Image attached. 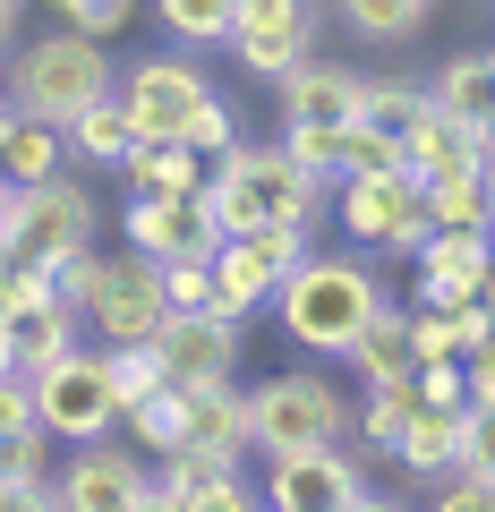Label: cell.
<instances>
[{
    "label": "cell",
    "mask_w": 495,
    "mask_h": 512,
    "mask_svg": "<svg viewBox=\"0 0 495 512\" xmlns=\"http://www.w3.org/2000/svg\"><path fill=\"white\" fill-rule=\"evenodd\" d=\"M419 402H427V410H470L461 359H427V367H419Z\"/></svg>",
    "instance_id": "b9f144b4"
},
{
    "label": "cell",
    "mask_w": 495,
    "mask_h": 512,
    "mask_svg": "<svg viewBox=\"0 0 495 512\" xmlns=\"http://www.w3.org/2000/svg\"><path fill=\"white\" fill-rule=\"evenodd\" d=\"M427 512H495V487H487V478H436V504H427Z\"/></svg>",
    "instance_id": "ee69618b"
},
{
    "label": "cell",
    "mask_w": 495,
    "mask_h": 512,
    "mask_svg": "<svg viewBox=\"0 0 495 512\" xmlns=\"http://www.w3.org/2000/svg\"><path fill=\"white\" fill-rule=\"evenodd\" d=\"M120 427H129L137 453H171V444H188V402H180V384H163V393H146L137 410H120Z\"/></svg>",
    "instance_id": "4dcf8cb0"
},
{
    "label": "cell",
    "mask_w": 495,
    "mask_h": 512,
    "mask_svg": "<svg viewBox=\"0 0 495 512\" xmlns=\"http://www.w3.org/2000/svg\"><path fill=\"white\" fill-rule=\"evenodd\" d=\"M427 103L444 120H495V52H453L427 77Z\"/></svg>",
    "instance_id": "d6986e66"
},
{
    "label": "cell",
    "mask_w": 495,
    "mask_h": 512,
    "mask_svg": "<svg viewBox=\"0 0 495 512\" xmlns=\"http://www.w3.org/2000/svg\"><path fill=\"white\" fill-rule=\"evenodd\" d=\"M461 478H487L495 487V410H461Z\"/></svg>",
    "instance_id": "74e56055"
},
{
    "label": "cell",
    "mask_w": 495,
    "mask_h": 512,
    "mask_svg": "<svg viewBox=\"0 0 495 512\" xmlns=\"http://www.w3.org/2000/svg\"><path fill=\"white\" fill-rule=\"evenodd\" d=\"M180 402H188V436H205V444H239V453H248V393H239L231 376H222V384H188Z\"/></svg>",
    "instance_id": "83f0119b"
},
{
    "label": "cell",
    "mask_w": 495,
    "mask_h": 512,
    "mask_svg": "<svg viewBox=\"0 0 495 512\" xmlns=\"http://www.w3.org/2000/svg\"><path fill=\"white\" fill-rule=\"evenodd\" d=\"M60 26H77V35H94V43H111L120 26L137 18V0H43Z\"/></svg>",
    "instance_id": "e575fe53"
},
{
    "label": "cell",
    "mask_w": 495,
    "mask_h": 512,
    "mask_svg": "<svg viewBox=\"0 0 495 512\" xmlns=\"http://www.w3.org/2000/svg\"><path fill=\"white\" fill-rule=\"evenodd\" d=\"M163 299H171V316L214 308V256H171L163 265Z\"/></svg>",
    "instance_id": "836d02e7"
},
{
    "label": "cell",
    "mask_w": 495,
    "mask_h": 512,
    "mask_svg": "<svg viewBox=\"0 0 495 512\" xmlns=\"http://www.w3.org/2000/svg\"><path fill=\"white\" fill-rule=\"evenodd\" d=\"M18 427H43V410H35V376L9 367L0 376V436H18Z\"/></svg>",
    "instance_id": "7bdbcfd3"
},
{
    "label": "cell",
    "mask_w": 495,
    "mask_h": 512,
    "mask_svg": "<svg viewBox=\"0 0 495 512\" xmlns=\"http://www.w3.org/2000/svg\"><path fill=\"white\" fill-rule=\"evenodd\" d=\"M154 18L171 26L180 52H222L231 26H239V0H154Z\"/></svg>",
    "instance_id": "f1b7e54d"
},
{
    "label": "cell",
    "mask_w": 495,
    "mask_h": 512,
    "mask_svg": "<svg viewBox=\"0 0 495 512\" xmlns=\"http://www.w3.org/2000/svg\"><path fill=\"white\" fill-rule=\"evenodd\" d=\"M154 487V461L137 444H77L69 470H60V504L69 512H137V495Z\"/></svg>",
    "instance_id": "7c38bea8"
},
{
    "label": "cell",
    "mask_w": 495,
    "mask_h": 512,
    "mask_svg": "<svg viewBox=\"0 0 495 512\" xmlns=\"http://www.w3.org/2000/svg\"><path fill=\"white\" fill-rule=\"evenodd\" d=\"M350 410L316 367H282V376H265L257 393H248V453L282 461V453H316V444H342L350 436Z\"/></svg>",
    "instance_id": "277c9868"
},
{
    "label": "cell",
    "mask_w": 495,
    "mask_h": 512,
    "mask_svg": "<svg viewBox=\"0 0 495 512\" xmlns=\"http://www.w3.org/2000/svg\"><path fill=\"white\" fill-rule=\"evenodd\" d=\"M333 205V180H316V171H299L291 154L274 146H248L239 137L231 154H214V171H205L197 188V222L214 239H239V231H257V222H308Z\"/></svg>",
    "instance_id": "6da1fadb"
},
{
    "label": "cell",
    "mask_w": 495,
    "mask_h": 512,
    "mask_svg": "<svg viewBox=\"0 0 495 512\" xmlns=\"http://www.w3.org/2000/svg\"><path fill=\"white\" fill-rule=\"evenodd\" d=\"M419 299L427 308H470L495 274V231H427L419 239Z\"/></svg>",
    "instance_id": "5bb4252c"
},
{
    "label": "cell",
    "mask_w": 495,
    "mask_h": 512,
    "mask_svg": "<svg viewBox=\"0 0 495 512\" xmlns=\"http://www.w3.org/2000/svg\"><path fill=\"white\" fill-rule=\"evenodd\" d=\"M342 512H410V504H402V495H376V487H367V495H350Z\"/></svg>",
    "instance_id": "c3c4849f"
},
{
    "label": "cell",
    "mask_w": 495,
    "mask_h": 512,
    "mask_svg": "<svg viewBox=\"0 0 495 512\" xmlns=\"http://www.w3.org/2000/svg\"><path fill=\"white\" fill-rule=\"evenodd\" d=\"M0 478H9V487H35V478H52V436H43V427L0 436Z\"/></svg>",
    "instance_id": "d590c367"
},
{
    "label": "cell",
    "mask_w": 495,
    "mask_h": 512,
    "mask_svg": "<svg viewBox=\"0 0 495 512\" xmlns=\"http://www.w3.org/2000/svg\"><path fill=\"white\" fill-rule=\"evenodd\" d=\"M333 18L359 43H410V35H427L436 0H333Z\"/></svg>",
    "instance_id": "4316f807"
},
{
    "label": "cell",
    "mask_w": 495,
    "mask_h": 512,
    "mask_svg": "<svg viewBox=\"0 0 495 512\" xmlns=\"http://www.w3.org/2000/svg\"><path fill=\"white\" fill-rule=\"evenodd\" d=\"M350 495H367V461L342 453V444L265 461V512H342Z\"/></svg>",
    "instance_id": "8fae6325"
},
{
    "label": "cell",
    "mask_w": 495,
    "mask_h": 512,
    "mask_svg": "<svg viewBox=\"0 0 495 512\" xmlns=\"http://www.w3.org/2000/svg\"><path fill=\"white\" fill-rule=\"evenodd\" d=\"M333 214H342L350 239H367V248H385V256H419V239L436 231V222H427V180L410 163L333 180Z\"/></svg>",
    "instance_id": "5b68a950"
},
{
    "label": "cell",
    "mask_w": 495,
    "mask_h": 512,
    "mask_svg": "<svg viewBox=\"0 0 495 512\" xmlns=\"http://www.w3.org/2000/svg\"><path fill=\"white\" fill-rule=\"evenodd\" d=\"M163 316H171L163 265H154V256H137V248L103 256V291H94V308H86V333H94V342H154V333H163Z\"/></svg>",
    "instance_id": "9c48e42d"
},
{
    "label": "cell",
    "mask_w": 495,
    "mask_h": 512,
    "mask_svg": "<svg viewBox=\"0 0 495 512\" xmlns=\"http://www.w3.org/2000/svg\"><path fill=\"white\" fill-rule=\"evenodd\" d=\"M487 197H495V163H487Z\"/></svg>",
    "instance_id": "9f6ffc18"
},
{
    "label": "cell",
    "mask_w": 495,
    "mask_h": 512,
    "mask_svg": "<svg viewBox=\"0 0 495 512\" xmlns=\"http://www.w3.org/2000/svg\"><path fill=\"white\" fill-rule=\"evenodd\" d=\"M478 308H487V316H495V274H487V291H478Z\"/></svg>",
    "instance_id": "f5cc1de1"
},
{
    "label": "cell",
    "mask_w": 495,
    "mask_h": 512,
    "mask_svg": "<svg viewBox=\"0 0 495 512\" xmlns=\"http://www.w3.org/2000/svg\"><path fill=\"white\" fill-rule=\"evenodd\" d=\"M188 512H265V487H248V470H231V478H214V487H197V495H180Z\"/></svg>",
    "instance_id": "60d3db41"
},
{
    "label": "cell",
    "mask_w": 495,
    "mask_h": 512,
    "mask_svg": "<svg viewBox=\"0 0 495 512\" xmlns=\"http://www.w3.org/2000/svg\"><path fill=\"white\" fill-rule=\"evenodd\" d=\"M461 384H470V410H495V333L478 350H461Z\"/></svg>",
    "instance_id": "f6af8a7d"
},
{
    "label": "cell",
    "mask_w": 495,
    "mask_h": 512,
    "mask_svg": "<svg viewBox=\"0 0 495 512\" xmlns=\"http://www.w3.org/2000/svg\"><path fill=\"white\" fill-rule=\"evenodd\" d=\"M180 146H188V154H205V163L239 146V120H231V103H222V94H214V103L197 111V120H188V137H180Z\"/></svg>",
    "instance_id": "f35d334b"
},
{
    "label": "cell",
    "mask_w": 495,
    "mask_h": 512,
    "mask_svg": "<svg viewBox=\"0 0 495 512\" xmlns=\"http://www.w3.org/2000/svg\"><path fill=\"white\" fill-rule=\"evenodd\" d=\"M222 52L239 60L248 77H291L299 60H316V9L308 0H239V26H231V43Z\"/></svg>",
    "instance_id": "30bf717a"
},
{
    "label": "cell",
    "mask_w": 495,
    "mask_h": 512,
    "mask_svg": "<svg viewBox=\"0 0 495 512\" xmlns=\"http://www.w3.org/2000/svg\"><path fill=\"white\" fill-rule=\"evenodd\" d=\"M18 26H26V0H0V52H18Z\"/></svg>",
    "instance_id": "7dc6e473"
},
{
    "label": "cell",
    "mask_w": 495,
    "mask_h": 512,
    "mask_svg": "<svg viewBox=\"0 0 495 512\" xmlns=\"http://www.w3.org/2000/svg\"><path fill=\"white\" fill-rule=\"evenodd\" d=\"M120 239H129L137 256H154V265H171V256H214L222 239L197 222V197H129L120 205Z\"/></svg>",
    "instance_id": "2e32d148"
},
{
    "label": "cell",
    "mask_w": 495,
    "mask_h": 512,
    "mask_svg": "<svg viewBox=\"0 0 495 512\" xmlns=\"http://www.w3.org/2000/svg\"><path fill=\"white\" fill-rule=\"evenodd\" d=\"M137 512H188V504H180L171 487H146V495H137Z\"/></svg>",
    "instance_id": "681fc988"
},
{
    "label": "cell",
    "mask_w": 495,
    "mask_h": 512,
    "mask_svg": "<svg viewBox=\"0 0 495 512\" xmlns=\"http://www.w3.org/2000/svg\"><path fill=\"white\" fill-rule=\"evenodd\" d=\"M0 103H9V52H0Z\"/></svg>",
    "instance_id": "11a10c76"
},
{
    "label": "cell",
    "mask_w": 495,
    "mask_h": 512,
    "mask_svg": "<svg viewBox=\"0 0 495 512\" xmlns=\"http://www.w3.org/2000/svg\"><path fill=\"white\" fill-rule=\"evenodd\" d=\"M52 291L69 299L77 316H86V308H94V291H103V248H77L69 265H52Z\"/></svg>",
    "instance_id": "ab89813d"
},
{
    "label": "cell",
    "mask_w": 495,
    "mask_h": 512,
    "mask_svg": "<svg viewBox=\"0 0 495 512\" xmlns=\"http://www.w3.org/2000/svg\"><path fill=\"white\" fill-rule=\"evenodd\" d=\"M60 171H69V137H60L52 120H35V111L9 103V180L43 188V180H60Z\"/></svg>",
    "instance_id": "603a6c76"
},
{
    "label": "cell",
    "mask_w": 495,
    "mask_h": 512,
    "mask_svg": "<svg viewBox=\"0 0 495 512\" xmlns=\"http://www.w3.org/2000/svg\"><path fill=\"white\" fill-rule=\"evenodd\" d=\"M9 512H18V504H9Z\"/></svg>",
    "instance_id": "6f0895ef"
},
{
    "label": "cell",
    "mask_w": 495,
    "mask_h": 512,
    "mask_svg": "<svg viewBox=\"0 0 495 512\" xmlns=\"http://www.w3.org/2000/svg\"><path fill=\"white\" fill-rule=\"evenodd\" d=\"M154 350H163V367H171L180 393H188V384H222V376H239V316H222V308L163 316Z\"/></svg>",
    "instance_id": "4fadbf2b"
},
{
    "label": "cell",
    "mask_w": 495,
    "mask_h": 512,
    "mask_svg": "<svg viewBox=\"0 0 495 512\" xmlns=\"http://www.w3.org/2000/svg\"><path fill=\"white\" fill-rule=\"evenodd\" d=\"M111 86H120V77H111V52L94 35H77V26H52L43 43H18V52H9V103L35 111V120H52V128H69L77 111L103 103Z\"/></svg>",
    "instance_id": "3957f363"
},
{
    "label": "cell",
    "mask_w": 495,
    "mask_h": 512,
    "mask_svg": "<svg viewBox=\"0 0 495 512\" xmlns=\"http://www.w3.org/2000/svg\"><path fill=\"white\" fill-rule=\"evenodd\" d=\"M376 308H385V282H376L367 256H316L308 248L274 291V325L291 333V350H316V359H342L376 325Z\"/></svg>",
    "instance_id": "7a4b0ae2"
},
{
    "label": "cell",
    "mask_w": 495,
    "mask_h": 512,
    "mask_svg": "<svg viewBox=\"0 0 495 512\" xmlns=\"http://www.w3.org/2000/svg\"><path fill=\"white\" fill-rule=\"evenodd\" d=\"M231 470H248V453H239V444H205V436L154 453V487H171V495H197V487H214V478H231Z\"/></svg>",
    "instance_id": "cb8c5ba5"
},
{
    "label": "cell",
    "mask_w": 495,
    "mask_h": 512,
    "mask_svg": "<svg viewBox=\"0 0 495 512\" xmlns=\"http://www.w3.org/2000/svg\"><path fill=\"white\" fill-rule=\"evenodd\" d=\"M111 94H120V111H129V128L146 137V146H180L188 120L214 103V77H205L188 52H146V60L120 69V86H111Z\"/></svg>",
    "instance_id": "8992f818"
},
{
    "label": "cell",
    "mask_w": 495,
    "mask_h": 512,
    "mask_svg": "<svg viewBox=\"0 0 495 512\" xmlns=\"http://www.w3.org/2000/svg\"><path fill=\"white\" fill-rule=\"evenodd\" d=\"M9 504H18V487H9V478H0V512H9Z\"/></svg>",
    "instance_id": "db71d44e"
},
{
    "label": "cell",
    "mask_w": 495,
    "mask_h": 512,
    "mask_svg": "<svg viewBox=\"0 0 495 512\" xmlns=\"http://www.w3.org/2000/svg\"><path fill=\"white\" fill-rule=\"evenodd\" d=\"M205 154H188V146H146V137H137L129 146V163H120V188H129V197H197L205 188Z\"/></svg>",
    "instance_id": "ac0fdd59"
},
{
    "label": "cell",
    "mask_w": 495,
    "mask_h": 512,
    "mask_svg": "<svg viewBox=\"0 0 495 512\" xmlns=\"http://www.w3.org/2000/svg\"><path fill=\"white\" fill-rule=\"evenodd\" d=\"M427 222L436 231H495L487 171H444V180H427Z\"/></svg>",
    "instance_id": "484cf974"
},
{
    "label": "cell",
    "mask_w": 495,
    "mask_h": 512,
    "mask_svg": "<svg viewBox=\"0 0 495 512\" xmlns=\"http://www.w3.org/2000/svg\"><path fill=\"white\" fill-rule=\"evenodd\" d=\"M487 333H495V316L478 308V299H470V308H453V350H478Z\"/></svg>",
    "instance_id": "bcb514c9"
},
{
    "label": "cell",
    "mask_w": 495,
    "mask_h": 512,
    "mask_svg": "<svg viewBox=\"0 0 495 512\" xmlns=\"http://www.w3.org/2000/svg\"><path fill=\"white\" fill-rule=\"evenodd\" d=\"M0 180H9V103H0Z\"/></svg>",
    "instance_id": "f907efd6"
},
{
    "label": "cell",
    "mask_w": 495,
    "mask_h": 512,
    "mask_svg": "<svg viewBox=\"0 0 495 512\" xmlns=\"http://www.w3.org/2000/svg\"><path fill=\"white\" fill-rule=\"evenodd\" d=\"M35 410H43V436L52 444H94L120 427V402H111V367H103V342H77L60 367L35 376Z\"/></svg>",
    "instance_id": "52a82bcc"
},
{
    "label": "cell",
    "mask_w": 495,
    "mask_h": 512,
    "mask_svg": "<svg viewBox=\"0 0 495 512\" xmlns=\"http://www.w3.org/2000/svg\"><path fill=\"white\" fill-rule=\"evenodd\" d=\"M9 367H18V359H9V325H0V376H9Z\"/></svg>",
    "instance_id": "816d5d0a"
},
{
    "label": "cell",
    "mask_w": 495,
    "mask_h": 512,
    "mask_svg": "<svg viewBox=\"0 0 495 512\" xmlns=\"http://www.w3.org/2000/svg\"><path fill=\"white\" fill-rule=\"evenodd\" d=\"M359 86H367V69H342V60H299L291 77H274L282 120H299V128H350L359 120Z\"/></svg>",
    "instance_id": "9a60e30c"
},
{
    "label": "cell",
    "mask_w": 495,
    "mask_h": 512,
    "mask_svg": "<svg viewBox=\"0 0 495 512\" xmlns=\"http://www.w3.org/2000/svg\"><path fill=\"white\" fill-rule=\"evenodd\" d=\"M410 359H461L453 350V308H427V299H410Z\"/></svg>",
    "instance_id": "8d00e7d4"
},
{
    "label": "cell",
    "mask_w": 495,
    "mask_h": 512,
    "mask_svg": "<svg viewBox=\"0 0 495 512\" xmlns=\"http://www.w3.org/2000/svg\"><path fill=\"white\" fill-rule=\"evenodd\" d=\"M393 461H402L410 478H427V487L453 478V461H461V410H427L419 402V419L393 436Z\"/></svg>",
    "instance_id": "ffe728a7"
},
{
    "label": "cell",
    "mask_w": 495,
    "mask_h": 512,
    "mask_svg": "<svg viewBox=\"0 0 495 512\" xmlns=\"http://www.w3.org/2000/svg\"><path fill=\"white\" fill-rule=\"evenodd\" d=\"M60 137H69V163H94V171H120V163H129V146H137V128H129V111H120V94L86 103Z\"/></svg>",
    "instance_id": "44dd1931"
},
{
    "label": "cell",
    "mask_w": 495,
    "mask_h": 512,
    "mask_svg": "<svg viewBox=\"0 0 495 512\" xmlns=\"http://www.w3.org/2000/svg\"><path fill=\"white\" fill-rule=\"evenodd\" d=\"M103 367H111V402H120V410H137L146 393L171 384V367H163L154 342H103Z\"/></svg>",
    "instance_id": "f546056e"
},
{
    "label": "cell",
    "mask_w": 495,
    "mask_h": 512,
    "mask_svg": "<svg viewBox=\"0 0 495 512\" xmlns=\"http://www.w3.org/2000/svg\"><path fill=\"white\" fill-rule=\"evenodd\" d=\"M419 111H427V86H419V77H367V86H359V120H367V128H393V137H402Z\"/></svg>",
    "instance_id": "1f68e13d"
},
{
    "label": "cell",
    "mask_w": 495,
    "mask_h": 512,
    "mask_svg": "<svg viewBox=\"0 0 495 512\" xmlns=\"http://www.w3.org/2000/svg\"><path fill=\"white\" fill-rule=\"evenodd\" d=\"M419 419V376H393V384H367V402L350 410V436L367 453H393V436Z\"/></svg>",
    "instance_id": "d4e9b609"
},
{
    "label": "cell",
    "mask_w": 495,
    "mask_h": 512,
    "mask_svg": "<svg viewBox=\"0 0 495 512\" xmlns=\"http://www.w3.org/2000/svg\"><path fill=\"white\" fill-rule=\"evenodd\" d=\"M342 359L359 367L367 384H393V376H419V359H410V308H393V299H385V308H376V325H367L359 342L342 350Z\"/></svg>",
    "instance_id": "7402d4cb"
},
{
    "label": "cell",
    "mask_w": 495,
    "mask_h": 512,
    "mask_svg": "<svg viewBox=\"0 0 495 512\" xmlns=\"http://www.w3.org/2000/svg\"><path fill=\"white\" fill-rule=\"evenodd\" d=\"M359 171H402V137H393V128L350 120L342 128V171H333V180H359Z\"/></svg>",
    "instance_id": "d6a6232c"
},
{
    "label": "cell",
    "mask_w": 495,
    "mask_h": 512,
    "mask_svg": "<svg viewBox=\"0 0 495 512\" xmlns=\"http://www.w3.org/2000/svg\"><path fill=\"white\" fill-rule=\"evenodd\" d=\"M94 231H103V205H94V188L86 180H43V188H26V231L9 239V265H69L77 248H94Z\"/></svg>",
    "instance_id": "ba28073f"
},
{
    "label": "cell",
    "mask_w": 495,
    "mask_h": 512,
    "mask_svg": "<svg viewBox=\"0 0 495 512\" xmlns=\"http://www.w3.org/2000/svg\"><path fill=\"white\" fill-rule=\"evenodd\" d=\"M77 342H86V316H77L69 308V299H35V308H18V316H9V359H18L26 367V376H43V367H60V359H69V350Z\"/></svg>",
    "instance_id": "e0dca14e"
}]
</instances>
